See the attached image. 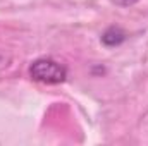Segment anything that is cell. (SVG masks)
Instances as JSON below:
<instances>
[{
    "label": "cell",
    "mask_w": 148,
    "mask_h": 146,
    "mask_svg": "<svg viewBox=\"0 0 148 146\" xmlns=\"http://www.w3.org/2000/svg\"><path fill=\"white\" fill-rule=\"evenodd\" d=\"M29 77L43 84H60L67 79V69L53 59L41 57L29 65Z\"/></svg>",
    "instance_id": "cell-1"
},
{
    "label": "cell",
    "mask_w": 148,
    "mask_h": 146,
    "mask_svg": "<svg viewBox=\"0 0 148 146\" xmlns=\"http://www.w3.org/2000/svg\"><path fill=\"white\" fill-rule=\"evenodd\" d=\"M126 40V33L119 28V26H110L105 29V33L102 35V43L109 48H114V46H119L122 45Z\"/></svg>",
    "instance_id": "cell-2"
},
{
    "label": "cell",
    "mask_w": 148,
    "mask_h": 146,
    "mask_svg": "<svg viewBox=\"0 0 148 146\" xmlns=\"http://www.w3.org/2000/svg\"><path fill=\"white\" fill-rule=\"evenodd\" d=\"M112 3H115L117 7H131V5H136L140 0H110Z\"/></svg>",
    "instance_id": "cell-3"
},
{
    "label": "cell",
    "mask_w": 148,
    "mask_h": 146,
    "mask_svg": "<svg viewBox=\"0 0 148 146\" xmlns=\"http://www.w3.org/2000/svg\"><path fill=\"white\" fill-rule=\"evenodd\" d=\"M0 60H2V57H0Z\"/></svg>",
    "instance_id": "cell-4"
}]
</instances>
